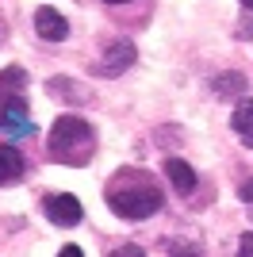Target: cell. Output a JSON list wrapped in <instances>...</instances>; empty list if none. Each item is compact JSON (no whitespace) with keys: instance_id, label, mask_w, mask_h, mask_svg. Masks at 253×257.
Segmentation results:
<instances>
[{"instance_id":"obj_1","label":"cell","mask_w":253,"mask_h":257,"mask_svg":"<svg viewBox=\"0 0 253 257\" xmlns=\"http://www.w3.org/2000/svg\"><path fill=\"white\" fill-rule=\"evenodd\" d=\"M104 200L107 207L119 215V219H150V215H158L161 204H165V192H161V184L150 177L146 169H119L104 188Z\"/></svg>"},{"instance_id":"obj_2","label":"cell","mask_w":253,"mask_h":257,"mask_svg":"<svg viewBox=\"0 0 253 257\" xmlns=\"http://www.w3.org/2000/svg\"><path fill=\"white\" fill-rule=\"evenodd\" d=\"M46 150L62 165H88L96 154V131L81 115H62L54 119L50 135H46Z\"/></svg>"},{"instance_id":"obj_3","label":"cell","mask_w":253,"mask_h":257,"mask_svg":"<svg viewBox=\"0 0 253 257\" xmlns=\"http://www.w3.org/2000/svg\"><path fill=\"white\" fill-rule=\"evenodd\" d=\"M0 131H8V135H31V111H27V100L16 96V92H4L0 88Z\"/></svg>"},{"instance_id":"obj_4","label":"cell","mask_w":253,"mask_h":257,"mask_svg":"<svg viewBox=\"0 0 253 257\" xmlns=\"http://www.w3.org/2000/svg\"><path fill=\"white\" fill-rule=\"evenodd\" d=\"M135 58H138L135 43L119 39V43H111L104 54H100V62H92V73L96 77H119V73H126V69L135 65Z\"/></svg>"},{"instance_id":"obj_5","label":"cell","mask_w":253,"mask_h":257,"mask_svg":"<svg viewBox=\"0 0 253 257\" xmlns=\"http://www.w3.org/2000/svg\"><path fill=\"white\" fill-rule=\"evenodd\" d=\"M42 207H46V219H50V223H58V226H77V223L84 219L81 200H77V196H69V192L46 196V200H42Z\"/></svg>"},{"instance_id":"obj_6","label":"cell","mask_w":253,"mask_h":257,"mask_svg":"<svg viewBox=\"0 0 253 257\" xmlns=\"http://www.w3.org/2000/svg\"><path fill=\"white\" fill-rule=\"evenodd\" d=\"M35 31H39L42 39H50V43H62L65 35H69V23H65V16L58 8H46V4H42V8L35 12Z\"/></svg>"},{"instance_id":"obj_7","label":"cell","mask_w":253,"mask_h":257,"mask_svg":"<svg viewBox=\"0 0 253 257\" xmlns=\"http://www.w3.org/2000/svg\"><path fill=\"white\" fill-rule=\"evenodd\" d=\"M165 177L180 196H188L192 188H196V169H192L188 161H180V158H165Z\"/></svg>"},{"instance_id":"obj_8","label":"cell","mask_w":253,"mask_h":257,"mask_svg":"<svg viewBox=\"0 0 253 257\" xmlns=\"http://www.w3.org/2000/svg\"><path fill=\"white\" fill-rule=\"evenodd\" d=\"M230 127L238 131V139L253 150V96L238 100V107H234V115H230Z\"/></svg>"},{"instance_id":"obj_9","label":"cell","mask_w":253,"mask_h":257,"mask_svg":"<svg viewBox=\"0 0 253 257\" xmlns=\"http://www.w3.org/2000/svg\"><path fill=\"white\" fill-rule=\"evenodd\" d=\"M23 177V154L16 146H4L0 142V184H12Z\"/></svg>"},{"instance_id":"obj_10","label":"cell","mask_w":253,"mask_h":257,"mask_svg":"<svg viewBox=\"0 0 253 257\" xmlns=\"http://www.w3.org/2000/svg\"><path fill=\"white\" fill-rule=\"evenodd\" d=\"M245 92V77L242 73H222V77H215V96H242Z\"/></svg>"},{"instance_id":"obj_11","label":"cell","mask_w":253,"mask_h":257,"mask_svg":"<svg viewBox=\"0 0 253 257\" xmlns=\"http://www.w3.org/2000/svg\"><path fill=\"white\" fill-rule=\"evenodd\" d=\"M73 81H69V77H54L50 81V96H58V100H84L81 92H73Z\"/></svg>"},{"instance_id":"obj_12","label":"cell","mask_w":253,"mask_h":257,"mask_svg":"<svg viewBox=\"0 0 253 257\" xmlns=\"http://www.w3.org/2000/svg\"><path fill=\"white\" fill-rule=\"evenodd\" d=\"M8 85H27V69H20V65H8V69H0V88H4V92H12Z\"/></svg>"},{"instance_id":"obj_13","label":"cell","mask_w":253,"mask_h":257,"mask_svg":"<svg viewBox=\"0 0 253 257\" xmlns=\"http://www.w3.org/2000/svg\"><path fill=\"white\" fill-rule=\"evenodd\" d=\"M169 257H203V253H200V246H196V242H173Z\"/></svg>"},{"instance_id":"obj_14","label":"cell","mask_w":253,"mask_h":257,"mask_svg":"<svg viewBox=\"0 0 253 257\" xmlns=\"http://www.w3.org/2000/svg\"><path fill=\"white\" fill-rule=\"evenodd\" d=\"M238 200H242V204H253V177H245V181L238 184Z\"/></svg>"},{"instance_id":"obj_15","label":"cell","mask_w":253,"mask_h":257,"mask_svg":"<svg viewBox=\"0 0 253 257\" xmlns=\"http://www.w3.org/2000/svg\"><path fill=\"white\" fill-rule=\"evenodd\" d=\"M111 257H146V249H138V246H119V249H111Z\"/></svg>"},{"instance_id":"obj_16","label":"cell","mask_w":253,"mask_h":257,"mask_svg":"<svg viewBox=\"0 0 253 257\" xmlns=\"http://www.w3.org/2000/svg\"><path fill=\"white\" fill-rule=\"evenodd\" d=\"M238 257H253V230L242 234V242H238Z\"/></svg>"},{"instance_id":"obj_17","label":"cell","mask_w":253,"mask_h":257,"mask_svg":"<svg viewBox=\"0 0 253 257\" xmlns=\"http://www.w3.org/2000/svg\"><path fill=\"white\" fill-rule=\"evenodd\" d=\"M58 257H84V253H81V246H62V253H58Z\"/></svg>"},{"instance_id":"obj_18","label":"cell","mask_w":253,"mask_h":257,"mask_svg":"<svg viewBox=\"0 0 253 257\" xmlns=\"http://www.w3.org/2000/svg\"><path fill=\"white\" fill-rule=\"evenodd\" d=\"M104 4H126V0H104Z\"/></svg>"},{"instance_id":"obj_19","label":"cell","mask_w":253,"mask_h":257,"mask_svg":"<svg viewBox=\"0 0 253 257\" xmlns=\"http://www.w3.org/2000/svg\"><path fill=\"white\" fill-rule=\"evenodd\" d=\"M242 4H245V8H253V0H242Z\"/></svg>"}]
</instances>
